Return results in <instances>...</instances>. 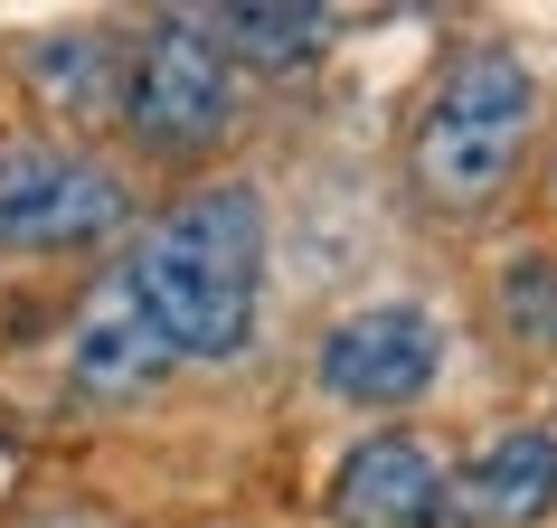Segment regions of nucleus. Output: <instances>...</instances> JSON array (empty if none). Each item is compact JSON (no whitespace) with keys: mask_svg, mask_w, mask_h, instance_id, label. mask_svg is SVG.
I'll use <instances>...</instances> for the list:
<instances>
[{"mask_svg":"<svg viewBox=\"0 0 557 528\" xmlns=\"http://www.w3.org/2000/svg\"><path fill=\"white\" fill-rule=\"evenodd\" d=\"M29 76H38V95H48L58 114H76V123L123 114V58H114V38H104V29H58V38H38Z\"/></svg>","mask_w":557,"mask_h":528,"instance_id":"9d476101","label":"nucleus"},{"mask_svg":"<svg viewBox=\"0 0 557 528\" xmlns=\"http://www.w3.org/2000/svg\"><path fill=\"white\" fill-rule=\"evenodd\" d=\"M444 368V322L425 302H369L322 340V387L350 406H416Z\"/></svg>","mask_w":557,"mask_h":528,"instance_id":"39448f33","label":"nucleus"},{"mask_svg":"<svg viewBox=\"0 0 557 528\" xmlns=\"http://www.w3.org/2000/svg\"><path fill=\"white\" fill-rule=\"evenodd\" d=\"M236 123V66L218 58L199 10H171L123 58V133L161 161H189Z\"/></svg>","mask_w":557,"mask_h":528,"instance_id":"7ed1b4c3","label":"nucleus"},{"mask_svg":"<svg viewBox=\"0 0 557 528\" xmlns=\"http://www.w3.org/2000/svg\"><path fill=\"white\" fill-rule=\"evenodd\" d=\"M492 302H500V322H510V340L557 350V255H510Z\"/></svg>","mask_w":557,"mask_h":528,"instance_id":"9b49d317","label":"nucleus"},{"mask_svg":"<svg viewBox=\"0 0 557 528\" xmlns=\"http://www.w3.org/2000/svg\"><path fill=\"white\" fill-rule=\"evenodd\" d=\"M114 284L161 330L171 359H236L256 340V302H264V199L246 179L189 189L133 246V264H123Z\"/></svg>","mask_w":557,"mask_h":528,"instance_id":"f257e3e1","label":"nucleus"},{"mask_svg":"<svg viewBox=\"0 0 557 528\" xmlns=\"http://www.w3.org/2000/svg\"><path fill=\"white\" fill-rule=\"evenodd\" d=\"M529 123H539V86L510 48H463L444 66V86L425 95L416 114V142H407V171H416V199L444 208V217H472L510 189L529 151Z\"/></svg>","mask_w":557,"mask_h":528,"instance_id":"f03ea898","label":"nucleus"},{"mask_svg":"<svg viewBox=\"0 0 557 528\" xmlns=\"http://www.w3.org/2000/svg\"><path fill=\"white\" fill-rule=\"evenodd\" d=\"M29 528H123V519H104V510H48V519H29Z\"/></svg>","mask_w":557,"mask_h":528,"instance_id":"f8f14e48","label":"nucleus"},{"mask_svg":"<svg viewBox=\"0 0 557 528\" xmlns=\"http://www.w3.org/2000/svg\"><path fill=\"white\" fill-rule=\"evenodd\" d=\"M331 519L341 528H435L444 519V463L416 435H369L331 472Z\"/></svg>","mask_w":557,"mask_h":528,"instance_id":"423d86ee","label":"nucleus"},{"mask_svg":"<svg viewBox=\"0 0 557 528\" xmlns=\"http://www.w3.org/2000/svg\"><path fill=\"white\" fill-rule=\"evenodd\" d=\"M208 38H218V58L227 66H312L331 48V10H302V0H227V10H199Z\"/></svg>","mask_w":557,"mask_h":528,"instance_id":"1a4fd4ad","label":"nucleus"},{"mask_svg":"<svg viewBox=\"0 0 557 528\" xmlns=\"http://www.w3.org/2000/svg\"><path fill=\"white\" fill-rule=\"evenodd\" d=\"M171 368H180V359L161 350V330L123 302V284H104V293H95V312L76 322V340H66V378H76V397H95V406L151 397Z\"/></svg>","mask_w":557,"mask_h":528,"instance_id":"6e6552de","label":"nucleus"},{"mask_svg":"<svg viewBox=\"0 0 557 528\" xmlns=\"http://www.w3.org/2000/svg\"><path fill=\"white\" fill-rule=\"evenodd\" d=\"M557 510V435H500L482 443L454 481H444V519L454 528H529Z\"/></svg>","mask_w":557,"mask_h":528,"instance_id":"0eeeda50","label":"nucleus"},{"mask_svg":"<svg viewBox=\"0 0 557 528\" xmlns=\"http://www.w3.org/2000/svg\"><path fill=\"white\" fill-rule=\"evenodd\" d=\"M123 189L104 161L66 142H0V246H95V236L123 227Z\"/></svg>","mask_w":557,"mask_h":528,"instance_id":"20e7f679","label":"nucleus"}]
</instances>
